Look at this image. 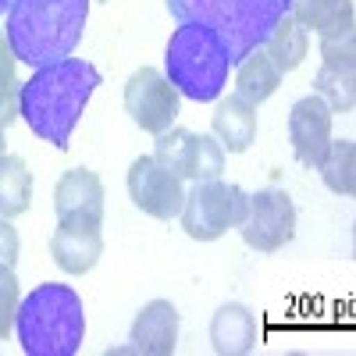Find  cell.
<instances>
[{
  "instance_id": "obj_17",
  "label": "cell",
  "mask_w": 356,
  "mask_h": 356,
  "mask_svg": "<svg viewBox=\"0 0 356 356\" xmlns=\"http://www.w3.org/2000/svg\"><path fill=\"white\" fill-rule=\"evenodd\" d=\"M289 15L300 22L307 33H314L321 40H335V36H346L353 33V0H292Z\"/></svg>"
},
{
  "instance_id": "obj_8",
  "label": "cell",
  "mask_w": 356,
  "mask_h": 356,
  "mask_svg": "<svg viewBox=\"0 0 356 356\" xmlns=\"http://www.w3.org/2000/svg\"><path fill=\"white\" fill-rule=\"evenodd\" d=\"M178 89L157 72V68H139L125 82V111L143 132H168L178 118Z\"/></svg>"
},
{
  "instance_id": "obj_12",
  "label": "cell",
  "mask_w": 356,
  "mask_h": 356,
  "mask_svg": "<svg viewBox=\"0 0 356 356\" xmlns=\"http://www.w3.org/2000/svg\"><path fill=\"white\" fill-rule=\"evenodd\" d=\"M332 107L324 104L317 93L296 100L292 111H289V139H292V150H296V161L303 168H317L324 150L332 143Z\"/></svg>"
},
{
  "instance_id": "obj_21",
  "label": "cell",
  "mask_w": 356,
  "mask_h": 356,
  "mask_svg": "<svg viewBox=\"0 0 356 356\" xmlns=\"http://www.w3.org/2000/svg\"><path fill=\"white\" fill-rule=\"evenodd\" d=\"M324 186L339 196H353L356 193V146L353 139H332L324 150L321 164H317Z\"/></svg>"
},
{
  "instance_id": "obj_27",
  "label": "cell",
  "mask_w": 356,
  "mask_h": 356,
  "mask_svg": "<svg viewBox=\"0 0 356 356\" xmlns=\"http://www.w3.org/2000/svg\"><path fill=\"white\" fill-rule=\"evenodd\" d=\"M4 146H8V143H4V129H0V154H4Z\"/></svg>"
},
{
  "instance_id": "obj_6",
  "label": "cell",
  "mask_w": 356,
  "mask_h": 356,
  "mask_svg": "<svg viewBox=\"0 0 356 356\" xmlns=\"http://www.w3.org/2000/svg\"><path fill=\"white\" fill-rule=\"evenodd\" d=\"M246 211H250V196L243 193V186L211 178V182H196L193 193H186L178 218H182L189 239L214 243L228 228H239L246 221Z\"/></svg>"
},
{
  "instance_id": "obj_5",
  "label": "cell",
  "mask_w": 356,
  "mask_h": 356,
  "mask_svg": "<svg viewBox=\"0 0 356 356\" xmlns=\"http://www.w3.org/2000/svg\"><path fill=\"white\" fill-rule=\"evenodd\" d=\"M164 68L168 82L178 89V97H189L196 104H211L221 97L228 86V47L200 25H178L168 50H164Z\"/></svg>"
},
{
  "instance_id": "obj_22",
  "label": "cell",
  "mask_w": 356,
  "mask_h": 356,
  "mask_svg": "<svg viewBox=\"0 0 356 356\" xmlns=\"http://www.w3.org/2000/svg\"><path fill=\"white\" fill-rule=\"evenodd\" d=\"M221 171H225V150H221V143L214 136H193L182 178H193V182H211V178H221Z\"/></svg>"
},
{
  "instance_id": "obj_2",
  "label": "cell",
  "mask_w": 356,
  "mask_h": 356,
  "mask_svg": "<svg viewBox=\"0 0 356 356\" xmlns=\"http://www.w3.org/2000/svg\"><path fill=\"white\" fill-rule=\"evenodd\" d=\"M89 18V0H15L4 36L15 61L29 68L57 65L79 47Z\"/></svg>"
},
{
  "instance_id": "obj_24",
  "label": "cell",
  "mask_w": 356,
  "mask_h": 356,
  "mask_svg": "<svg viewBox=\"0 0 356 356\" xmlns=\"http://www.w3.org/2000/svg\"><path fill=\"white\" fill-rule=\"evenodd\" d=\"M18 303H22V292H18L15 267H4V264H0V342H4L8 332H11L15 314H18Z\"/></svg>"
},
{
  "instance_id": "obj_26",
  "label": "cell",
  "mask_w": 356,
  "mask_h": 356,
  "mask_svg": "<svg viewBox=\"0 0 356 356\" xmlns=\"http://www.w3.org/2000/svg\"><path fill=\"white\" fill-rule=\"evenodd\" d=\"M11 4H15V0H0V15H4V11H11Z\"/></svg>"
},
{
  "instance_id": "obj_1",
  "label": "cell",
  "mask_w": 356,
  "mask_h": 356,
  "mask_svg": "<svg viewBox=\"0 0 356 356\" xmlns=\"http://www.w3.org/2000/svg\"><path fill=\"white\" fill-rule=\"evenodd\" d=\"M97 86H100L97 65L82 61V57H65L57 65L36 68L18 89V118H25V125L43 143L68 150V139L89 97L97 93Z\"/></svg>"
},
{
  "instance_id": "obj_9",
  "label": "cell",
  "mask_w": 356,
  "mask_h": 356,
  "mask_svg": "<svg viewBox=\"0 0 356 356\" xmlns=\"http://www.w3.org/2000/svg\"><path fill=\"white\" fill-rule=\"evenodd\" d=\"M129 196L143 214H150L157 221H171L182 214L186 189L182 178L168 171L157 157H136L129 168Z\"/></svg>"
},
{
  "instance_id": "obj_14",
  "label": "cell",
  "mask_w": 356,
  "mask_h": 356,
  "mask_svg": "<svg viewBox=\"0 0 356 356\" xmlns=\"http://www.w3.org/2000/svg\"><path fill=\"white\" fill-rule=\"evenodd\" d=\"M104 253V235L100 228H82V225H57L50 239V257L65 275H86L93 271Z\"/></svg>"
},
{
  "instance_id": "obj_19",
  "label": "cell",
  "mask_w": 356,
  "mask_h": 356,
  "mask_svg": "<svg viewBox=\"0 0 356 356\" xmlns=\"http://www.w3.org/2000/svg\"><path fill=\"white\" fill-rule=\"evenodd\" d=\"M260 50L271 57L275 68L282 75H289V72H296V68L307 61V54H310V33L292 15H282V22L271 29V36L260 43Z\"/></svg>"
},
{
  "instance_id": "obj_18",
  "label": "cell",
  "mask_w": 356,
  "mask_h": 356,
  "mask_svg": "<svg viewBox=\"0 0 356 356\" xmlns=\"http://www.w3.org/2000/svg\"><path fill=\"white\" fill-rule=\"evenodd\" d=\"M278 86H282V72L275 68V61L260 47L239 61V72H235V97L246 100L250 107H260L264 100H271L278 93Z\"/></svg>"
},
{
  "instance_id": "obj_20",
  "label": "cell",
  "mask_w": 356,
  "mask_h": 356,
  "mask_svg": "<svg viewBox=\"0 0 356 356\" xmlns=\"http://www.w3.org/2000/svg\"><path fill=\"white\" fill-rule=\"evenodd\" d=\"M33 203V171L15 154H0V218H18Z\"/></svg>"
},
{
  "instance_id": "obj_23",
  "label": "cell",
  "mask_w": 356,
  "mask_h": 356,
  "mask_svg": "<svg viewBox=\"0 0 356 356\" xmlns=\"http://www.w3.org/2000/svg\"><path fill=\"white\" fill-rule=\"evenodd\" d=\"M15 54H11V43L8 36H0V129H8L15 118H18V75H15Z\"/></svg>"
},
{
  "instance_id": "obj_4",
  "label": "cell",
  "mask_w": 356,
  "mask_h": 356,
  "mask_svg": "<svg viewBox=\"0 0 356 356\" xmlns=\"http://www.w3.org/2000/svg\"><path fill=\"white\" fill-rule=\"evenodd\" d=\"M15 328L29 356H75L86 339V310L68 285H40L18 303Z\"/></svg>"
},
{
  "instance_id": "obj_15",
  "label": "cell",
  "mask_w": 356,
  "mask_h": 356,
  "mask_svg": "<svg viewBox=\"0 0 356 356\" xmlns=\"http://www.w3.org/2000/svg\"><path fill=\"white\" fill-rule=\"evenodd\" d=\"M211 129H214V139L221 143V150L246 154L253 146V139H257V107H250L235 93L232 97H218Z\"/></svg>"
},
{
  "instance_id": "obj_16",
  "label": "cell",
  "mask_w": 356,
  "mask_h": 356,
  "mask_svg": "<svg viewBox=\"0 0 356 356\" xmlns=\"http://www.w3.org/2000/svg\"><path fill=\"white\" fill-rule=\"evenodd\" d=\"M257 339H260L257 314L243 303H225L211 321V342L214 353L221 356H243L257 346Z\"/></svg>"
},
{
  "instance_id": "obj_10",
  "label": "cell",
  "mask_w": 356,
  "mask_h": 356,
  "mask_svg": "<svg viewBox=\"0 0 356 356\" xmlns=\"http://www.w3.org/2000/svg\"><path fill=\"white\" fill-rule=\"evenodd\" d=\"M314 93L332 111H353L356 100V36L321 40V72L314 79Z\"/></svg>"
},
{
  "instance_id": "obj_25",
  "label": "cell",
  "mask_w": 356,
  "mask_h": 356,
  "mask_svg": "<svg viewBox=\"0 0 356 356\" xmlns=\"http://www.w3.org/2000/svg\"><path fill=\"white\" fill-rule=\"evenodd\" d=\"M18 253H22V239L8 218H0V264L4 267H15L18 264Z\"/></svg>"
},
{
  "instance_id": "obj_3",
  "label": "cell",
  "mask_w": 356,
  "mask_h": 356,
  "mask_svg": "<svg viewBox=\"0 0 356 356\" xmlns=\"http://www.w3.org/2000/svg\"><path fill=\"white\" fill-rule=\"evenodd\" d=\"M292 0H168V11L178 25H200L228 47V61L239 65L253 54L271 29L289 15Z\"/></svg>"
},
{
  "instance_id": "obj_11",
  "label": "cell",
  "mask_w": 356,
  "mask_h": 356,
  "mask_svg": "<svg viewBox=\"0 0 356 356\" xmlns=\"http://www.w3.org/2000/svg\"><path fill=\"white\" fill-rule=\"evenodd\" d=\"M54 211L57 225H82V228H104V182L97 171L72 168L57 178L54 189Z\"/></svg>"
},
{
  "instance_id": "obj_7",
  "label": "cell",
  "mask_w": 356,
  "mask_h": 356,
  "mask_svg": "<svg viewBox=\"0 0 356 356\" xmlns=\"http://www.w3.org/2000/svg\"><path fill=\"white\" fill-rule=\"evenodd\" d=\"M243 243L257 253H278L296 235V203L285 189H260L250 196L246 221L239 225Z\"/></svg>"
},
{
  "instance_id": "obj_13",
  "label": "cell",
  "mask_w": 356,
  "mask_h": 356,
  "mask_svg": "<svg viewBox=\"0 0 356 356\" xmlns=\"http://www.w3.org/2000/svg\"><path fill=\"white\" fill-rule=\"evenodd\" d=\"M178 310L168 300H150L132 321V349L146 356H171L178 346Z\"/></svg>"
}]
</instances>
